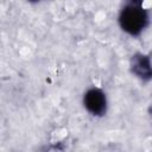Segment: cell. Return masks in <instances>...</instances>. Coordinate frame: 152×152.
<instances>
[{
    "mask_svg": "<svg viewBox=\"0 0 152 152\" xmlns=\"http://www.w3.org/2000/svg\"><path fill=\"white\" fill-rule=\"evenodd\" d=\"M148 24L147 11L139 5L126 4L119 14V25L131 36H139Z\"/></svg>",
    "mask_w": 152,
    "mask_h": 152,
    "instance_id": "cell-1",
    "label": "cell"
},
{
    "mask_svg": "<svg viewBox=\"0 0 152 152\" xmlns=\"http://www.w3.org/2000/svg\"><path fill=\"white\" fill-rule=\"evenodd\" d=\"M84 108L94 116H103L107 112L106 94L99 88H90L83 96Z\"/></svg>",
    "mask_w": 152,
    "mask_h": 152,
    "instance_id": "cell-2",
    "label": "cell"
},
{
    "mask_svg": "<svg viewBox=\"0 0 152 152\" xmlns=\"http://www.w3.org/2000/svg\"><path fill=\"white\" fill-rule=\"evenodd\" d=\"M131 71L141 81L152 80V63L151 58L144 53H134L131 58Z\"/></svg>",
    "mask_w": 152,
    "mask_h": 152,
    "instance_id": "cell-3",
    "label": "cell"
},
{
    "mask_svg": "<svg viewBox=\"0 0 152 152\" xmlns=\"http://www.w3.org/2000/svg\"><path fill=\"white\" fill-rule=\"evenodd\" d=\"M144 0H126V4H132V5H139L142 6Z\"/></svg>",
    "mask_w": 152,
    "mask_h": 152,
    "instance_id": "cell-4",
    "label": "cell"
},
{
    "mask_svg": "<svg viewBox=\"0 0 152 152\" xmlns=\"http://www.w3.org/2000/svg\"><path fill=\"white\" fill-rule=\"evenodd\" d=\"M28 1H31V2H36V1H39V0H28Z\"/></svg>",
    "mask_w": 152,
    "mask_h": 152,
    "instance_id": "cell-5",
    "label": "cell"
}]
</instances>
